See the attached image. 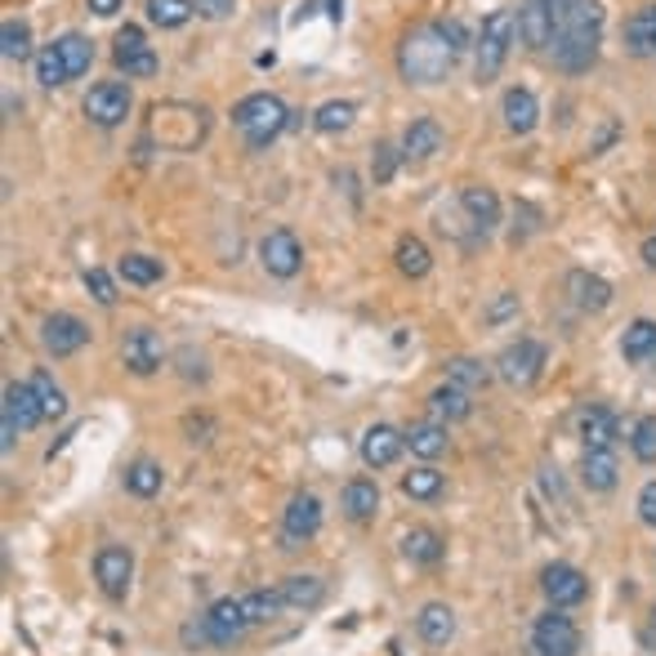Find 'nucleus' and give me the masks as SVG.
Here are the masks:
<instances>
[{
    "label": "nucleus",
    "mask_w": 656,
    "mask_h": 656,
    "mask_svg": "<svg viewBox=\"0 0 656 656\" xmlns=\"http://www.w3.org/2000/svg\"><path fill=\"white\" fill-rule=\"evenodd\" d=\"M0 54H5V63L32 59V27L23 19H5V23H0Z\"/></svg>",
    "instance_id": "72a5a7b5"
},
{
    "label": "nucleus",
    "mask_w": 656,
    "mask_h": 656,
    "mask_svg": "<svg viewBox=\"0 0 656 656\" xmlns=\"http://www.w3.org/2000/svg\"><path fill=\"white\" fill-rule=\"evenodd\" d=\"M500 117H505V130L509 134H532L536 121H540V104L527 85H509L505 99H500Z\"/></svg>",
    "instance_id": "f3484780"
},
{
    "label": "nucleus",
    "mask_w": 656,
    "mask_h": 656,
    "mask_svg": "<svg viewBox=\"0 0 656 656\" xmlns=\"http://www.w3.org/2000/svg\"><path fill=\"white\" fill-rule=\"evenodd\" d=\"M652 647H656V607H652V621H647V634H643Z\"/></svg>",
    "instance_id": "4d7b16f0"
},
{
    "label": "nucleus",
    "mask_w": 656,
    "mask_h": 656,
    "mask_svg": "<svg viewBox=\"0 0 656 656\" xmlns=\"http://www.w3.org/2000/svg\"><path fill=\"white\" fill-rule=\"evenodd\" d=\"M513 40H519V10H491L483 19V32H478V81H496Z\"/></svg>",
    "instance_id": "7ed1b4c3"
},
{
    "label": "nucleus",
    "mask_w": 656,
    "mask_h": 656,
    "mask_svg": "<svg viewBox=\"0 0 656 656\" xmlns=\"http://www.w3.org/2000/svg\"><path fill=\"white\" fill-rule=\"evenodd\" d=\"M202 630H206V643L215 647H232L246 630H251V617H246V603L242 598H219L206 607L202 617Z\"/></svg>",
    "instance_id": "6e6552de"
},
{
    "label": "nucleus",
    "mask_w": 656,
    "mask_h": 656,
    "mask_svg": "<svg viewBox=\"0 0 656 656\" xmlns=\"http://www.w3.org/2000/svg\"><path fill=\"white\" fill-rule=\"evenodd\" d=\"M121 362H125L134 375H153V370H161V362H166L161 336L148 331V326H134V331L121 340Z\"/></svg>",
    "instance_id": "2eb2a0df"
},
{
    "label": "nucleus",
    "mask_w": 656,
    "mask_h": 656,
    "mask_svg": "<svg viewBox=\"0 0 656 656\" xmlns=\"http://www.w3.org/2000/svg\"><path fill=\"white\" fill-rule=\"evenodd\" d=\"M630 451L639 464H656V415H643L630 429Z\"/></svg>",
    "instance_id": "a18cd8bd"
},
{
    "label": "nucleus",
    "mask_w": 656,
    "mask_h": 656,
    "mask_svg": "<svg viewBox=\"0 0 656 656\" xmlns=\"http://www.w3.org/2000/svg\"><path fill=\"white\" fill-rule=\"evenodd\" d=\"M40 340H45V349H50L54 357H72V353H81L89 344V326L76 313H54V317H45Z\"/></svg>",
    "instance_id": "4468645a"
},
{
    "label": "nucleus",
    "mask_w": 656,
    "mask_h": 656,
    "mask_svg": "<svg viewBox=\"0 0 656 656\" xmlns=\"http://www.w3.org/2000/svg\"><path fill=\"white\" fill-rule=\"evenodd\" d=\"M509 313H519V295H513V291H500V300L487 308V321H505Z\"/></svg>",
    "instance_id": "864d4df0"
},
{
    "label": "nucleus",
    "mask_w": 656,
    "mask_h": 656,
    "mask_svg": "<svg viewBox=\"0 0 656 656\" xmlns=\"http://www.w3.org/2000/svg\"><path fill=\"white\" fill-rule=\"evenodd\" d=\"M540 5L549 10V19H554V36H558V27L568 23V19H572V14L585 5V0H540Z\"/></svg>",
    "instance_id": "09e8293b"
},
{
    "label": "nucleus",
    "mask_w": 656,
    "mask_h": 656,
    "mask_svg": "<svg viewBox=\"0 0 656 656\" xmlns=\"http://www.w3.org/2000/svg\"><path fill=\"white\" fill-rule=\"evenodd\" d=\"M621 478V469H617V455L612 451H585L581 455V483L590 491H612Z\"/></svg>",
    "instance_id": "bb28decb"
},
{
    "label": "nucleus",
    "mask_w": 656,
    "mask_h": 656,
    "mask_svg": "<svg viewBox=\"0 0 656 656\" xmlns=\"http://www.w3.org/2000/svg\"><path fill=\"white\" fill-rule=\"evenodd\" d=\"M438 32L455 45V54H464V50H469V32H464V23H460V19H438Z\"/></svg>",
    "instance_id": "3c124183"
},
{
    "label": "nucleus",
    "mask_w": 656,
    "mask_h": 656,
    "mask_svg": "<svg viewBox=\"0 0 656 656\" xmlns=\"http://www.w3.org/2000/svg\"><path fill=\"white\" fill-rule=\"evenodd\" d=\"M36 81H40L45 89H54V85H68V81H72L68 63H63V54H59V45H45V50L36 54Z\"/></svg>",
    "instance_id": "a19ab883"
},
{
    "label": "nucleus",
    "mask_w": 656,
    "mask_h": 656,
    "mask_svg": "<svg viewBox=\"0 0 656 656\" xmlns=\"http://www.w3.org/2000/svg\"><path fill=\"white\" fill-rule=\"evenodd\" d=\"M398 161H402V148H393V144H375L370 179H375V183H389V179L398 174Z\"/></svg>",
    "instance_id": "49530a36"
},
{
    "label": "nucleus",
    "mask_w": 656,
    "mask_h": 656,
    "mask_svg": "<svg viewBox=\"0 0 656 656\" xmlns=\"http://www.w3.org/2000/svg\"><path fill=\"white\" fill-rule=\"evenodd\" d=\"M447 385H460L464 393L487 389V385H491V366L478 362V357H451V362H447Z\"/></svg>",
    "instance_id": "2f4dec72"
},
{
    "label": "nucleus",
    "mask_w": 656,
    "mask_h": 656,
    "mask_svg": "<svg viewBox=\"0 0 656 656\" xmlns=\"http://www.w3.org/2000/svg\"><path fill=\"white\" fill-rule=\"evenodd\" d=\"M27 385L36 389L45 420H63V415H68V393H63V389H59V385H54V380H50V375H45V370H36Z\"/></svg>",
    "instance_id": "58836bf2"
},
{
    "label": "nucleus",
    "mask_w": 656,
    "mask_h": 656,
    "mask_svg": "<svg viewBox=\"0 0 656 656\" xmlns=\"http://www.w3.org/2000/svg\"><path fill=\"white\" fill-rule=\"evenodd\" d=\"M625 50L634 59H656V0L625 19Z\"/></svg>",
    "instance_id": "5701e85b"
},
{
    "label": "nucleus",
    "mask_w": 656,
    "mask_h": 656,
    "mask_svg": "<svg viewBox=\"0 0 656 656\" xmlns=\"http://www.w3.org/2000/svg\"><path fill=\"white\" fill-rule=\"evenodd\" d=\"M340 505L353 523H366V519H375V509H380V487H375V478H353V483H344Z\"/></svg>",
    "instance_id": "a878e982"
},
{
    "label": "nucleus",
    "mask_w": 656,
    "mask_h": 656,
    "mask_svg": "<svg viewBox=\"0 0 656 656\" xmlns=\"http://www.w3.org/2000/svg\"><path fill=\"white\" fill-rule=\"evenodd\" d=\"M161 483H166V474H161V464L157 460H134L130 469H125V487L134 491V496H157L161 491Z\"/></svg>",
    "instance_id": "f704fd0d"
},
{
    "label": "nucleus",
    "mask_w": 656,
    "mask_h": 656,
    "mask_svg": "<svg viewBox=\"0 0 656 656\" xmlns=\"http://www.w3.org/2000/svg\"><path fill=\"white\" fill-rule=\"evenodd\" d=\"M568 295H572L576 308L603 313L607 304H612V281H603L598 272H585V268H572L568 272Z\"/></svg>",
    "instance_id": "412c9836"
},
{
    "label": "nucleus",
    "mask_w": 656,
    "mask_h": 656,
    "mask_svg": "<svg viewBox=\"0 0 656 656\" xmlns=\"http://www.w3.org/2000/svg\"><path fill=\"white\" fill-rule=\"evenodd\" d=\"M621 357H625V362H647V357H656V321H652V317H639V321L625 326Z\"/></svg>",
    "instance_id": "c85d7f7f"
},
{
    "label": "nucleus",
    "mask_w": 656,
    "mask_h": 656,
    "mask_svg": "<svg viewBox=\"0 0 656 656\" xmlns=\"http://www.w3.org/2000/svg\"><path fill=\"white\" fill-rule=\"evenodd\" d=\"M455 45L438 32V23H420L398 45V72L406 85H438L455 68Z\"/></svg>",
    "instance_id": "f257e3e1"
},
{
    "label": "nucleus",
    "mask_w": 656,
    "mask_h": 656,
    "mask_svg": "<svg viewBox=\"0 0 656 656\" xmlns=\"http://www.w3.org/2000/svg\"><path fill=\"white\" fill-rule=\"evenodd\" d=\"M246 603V617H251V625H268L281 607H287V598H281V590H255V594H246L242 598Z\"/></svg>",
    "instance_id": "c03bdc74"
},
{
    "label": "nucleus",
    "mask_w": 656,
    "mask_h": 656,
    "mask_svg": "<svg viewBox=\"0 0 656 656\" xmlns=\"http://www.w3.org/2000/svg\"><path fill=\"white\" fill-rule=\"evenodd\" d=\"M112 63L125 72V76H157V54H153V45L144 36V27H134L125 23L117 32V50H112Z\"/></svg>",
    "instance_id": "1a4fd4ad"
},
{
    "label": "nucleus",
    "mask_w": 656,
    "mask_h": 656,
    "mask_svg": "<svg viewBox=\"0 0 656 656\" xmlns=\"http://www.w3.org/2000/svg\"><path fill=\"white\" fill-rule=\"evenodd\" d=\"M232 125H238L246 134V144L259 153L291 125V112H287V104H281L277 94H246V99L232 108Z\"/></svg>",
    "instance_id": "f03ea898"
},
{
    "label": "nucleus",
    "mask_w": 656,
    "mask_h": 656,
    "mask_svg": "<svg viewBox=\"0 0 656 656\" xmlns=\"http://www.w3.org/2000/svg\"><path fill=\"white\" fill-rule=\"evenodd\" d=\"M40 420H45V411H40L36 389L32 385H5V429H0V447L14 451V438L36 429Z\"/></svg>",
    "instance_id": "423d86ee"
},
{
    "label": "nucleus",
    "mask_w": 656,
    "mask_h": 656,
    "mask_svg": "<svg viewBox=\"0 0 656 656\" xmlns=\"http://www.w3.org/2000/svg\"><path fill=\"white\" fill-rule=\"evenodd\" d=\"M193 5H197L202 19H215V23H219V19H228L232 10H238V0H193Z\"/></svg>",
    "instance_id": "603ef678"
},
{
    "label": "nucleus",
    "mask_w": 656,
    "mask_h": 656,
    "mask_svg": "<svg viewBox=\"0 0 656 656\" xmlns=\"http://www.w3.org/2000/svg\"><path fill=\"white\" fill-rule=\"evenodd\" d=\"M85 291L99 300L104 308H112L117 304V287H112V277L104 272V268H85Z\"/></svg>",
    "instance_id": "de8ad7c7"
},
{
    "label": "nucleus",
    "mask_w": 656,
    "mask_h": 656,
    "mask_svg": "<svg viewBox=\"0 0 656 656\" xmlns=\"http://www.w3.org/2000/svg\"><path fill=\"white\" fill-rule=\"evenodd\" d=\"M281 598H287V607H295V612H313L326 598V585L317 576H287L281 581Z\"/></svg>",
    "instance_id": "473e14b6"
},
{
    "label": "nucleus",
    "mask_w": 656,
    "mask_h": 656,
    "mask_svg": "<svg viewBox=\"0 0 656 656\" xmlns=\"http://www.w3.org/2000/svg\"><path fill=\"white\" fill-rule=\"evenodd\" d=\"M393 259H398V272H402V277H425V272H429V264H434L429 246L420 242V238H402V242H398V251H393Z\"/></svg>",
    "instance_id": "e433bc0d"
},
{
    "label": "nucleus",
    "mask_w": 656,
    "mask_h": 656,
    "mask_svg": "<svg viewBox=\"0 0 656 656\" xmlns=\"http://www.w3.org/2000/svg\"><path fill=\"white\" fill-rule=\"evenodd\" d=\"M429 411L442 425V420H469V415H474V402H469V393L460 385H442V389L429 393Z\"/></svg>",
    "instance_id": "7c9ffc66"
},
{
    "label": "nucleus",
    "mask_w": 656,
    "mask_h": 656,
    "mask_svg": "<svg viewBox=\"0 0 656 656\" xmlns=\"http://www.w3.org/2000/svg\"><path fill=\"white\" fill-rule=\"evenodd\" d=\"M406 447L420 460H438L447 451V425H438V420H420V425L406 429Z\"/></svg>",
    "instance_id": "cd10ccee"
},
{
    "label": "nucleus",
    "mask_w": 656,
    "mask_h": 656,
    "mask_svg": "<svg viewBox=\"0 0 656 656\" xmlns=\"http://www.w3.org/2000/svg\"><path fill=\"white\" fill-rule=\"evenodd\" d=\"M540 590H545L549 607H576V603H585L590 581L581 568H572V562H549L540 572Z\"/></svg>",
    "instance_id": "9b49d317"
},
{
    "label": "nucleus",
    "mask_w": 656,
    "mask_h": 656,
    "mask_svg": "<svg viewBox=\"0 0 656 656\" xmlns=\"http://www.w3.org/2000/svg\"><path fill=\"white\" fill-rule=\"evenodd\" d=\"M130 576H134V554L125 545H104L99 558H94V581H99V590L108 598H125Z\"/></svg>",
    "instance_id": "f8f14e48"
},
{
    "label": "nucleus",
    "mask_w": 656,
    "mask_h": 656,
    "mask_svg": "<svg viewBox=\"0 0 656 656\" xmlns=\"http://www.w3.org/2000/svg\"><path fill=\"white\" fill-rule=\"evenodd\" d=\"M643 264H647V268L656 272V232H652V238L643 242Z\"/></svg>",
    "instance_id": "6e6d98bb"
},
{
    "label": "nucleus",
    "mask_w": 656,
    "mask_h": 656,
    "mask_svg": "<svg viewBox=\"0 0 656 656\" xmlns=\"http://www.w3.org/2000/svg\"><path fill=\"white\" fill-rule=\"evenodd\" d=\"M639 519H643V527H656V478L643 483V491H639Z\"/></svg>",
    "instance_id": "8fccbe9b"
},
{
    "label": "nucleus",
    "mask_w": 656,
    "mask_h": 656,
    "mask_svg": "<svg viewBox=\"0 0 656 656\" xmlns=\"http://www.w3.org/2000/svg\"><path fill=\"white\" fill-rule=\"evenodd\" d=\"M402 447H406V434H398L393 425H370L362 434V460L370 469H389L402 455Z\"/></svg>",
    "instance_id": "4be33fe9"
},
{
    "label": "nucleus",
    "mask_w": 656,
    "mask_h": 656,
    "mask_svg": "<svg viewBox=\"0 0 656 656\" xmlns=\"http://www.w3.org/2000/svg\"><path fill=\"white\" fill-rule=\"evenodd\" d=\"M54 45H59V54H63V63H68L72 81L89 72V63H94V45H89V40H85L81 32H68V36H59Z\"/></svg>",
    "instance_id": "c9c22d12"
},
{
    "label": "nucleus",
    "mask_w": 656,
    "mask_h": 656,
    "mask_svg": "<svg viewBox=\"0 0 656 656\" xmlns=\"http://www.w3.org/2000/svg\"><path fill=\"white\" fill-rule=\"evenodd\" d=\"M442 125L434 117H415L406 130H402V157L406 161H429L434 153H442Z\"/></svg>",
    "instance_id": "aec40b11"
},
{
    "label": "nucleus",
    "mask_w": 656,
    "mask_h": 656,
    "mask_svg": "<svg viewBox=\"0 0 656 656\" xmlns=\"http://www.w3.org/2000/svg\"><path fill=\"white\" fill-rule=\"evenodd\" d=\"M117 272L130 281V287H153V281H161V259H153V255H125L121 264H117Z\"/></svg>",
    "instance_id": "ea45409f"
},
{
    "label": "nucleus",
    "mask_w": 656,
    "mask_h": 656,
    "mask_svg": "<svg viewBox=\"0 0 656 656\" xmlns=\"http://www.w3.org/2000/svg\"><path fill=\"white\" fill-rule=\"evenodd\" d=\"M598 40H603V32H558L554 36V63L572 76L590 72L598 63Z\"/></svg>",
    "instance_id": "9d476101"
},
{
    "label": "nucleus",
    "mask_w": 656,
    "mask_h": 656,
    "mask_svg": "<svg viewBox=\"0 0 656 656\" xmlns=\"http://www.w3.org/2000/svg\"><path fill=\"white\" fill-rule=\"evenodd\" d=\"M415 630H420V639H425L429 647H447L455 639V612L447 603H425V607H420V617H415Z\"/></svg>",
    "instance_id": "b1692460"
},
{
    "label": "nucleus",
    "mask_w": 656,
    "mask_h": 656,
    "mask_svg": "<svg viewBox=\"0 0 656 656\" xmlns=\"http://www.w3.org/2000/svg\"><path fill=\"white\" fill-rule=\"evenodd\" d=\"M519 40L527 45V50H549L554 45V19H549V10L540 5V0H527V5L519 10Z\"/></svg>",
    "instance_id": "393cba45"
},
{
    "label": "nucleus",
    "mask_w": 656,
    "mask_h": 656,
    "mask_svg": "<svg viewBox=\"0 0 656 656\" xmlns=\"http://www.w3.org/2000/svg\"><path fill=\"white\" fill-rule=\"evenodd\" d=\"M353 112H357V104L331 99V104H321V108L313 112V125H317L321 134H336V130H349V125H353Z\"/></svg>",
    "instance_id": "79ce46f5"
},
{
    "label": "nucleus",
    "mask_w": 656,
    "mask_h": 656,
    "mask_svg": "<svg viewBox=\"0 0 656 656\" xmlns=\"http://www.w3.org/2000/svg\"><path fill=\"white\" fill-rule=\"evenodd\" d=\"M130 104H134V94H130L125 81H99L85 94V117L94 125H104V130H117L130 117Z\"/></svg>",
    "instance_id": "0eeeda50"
},
{
    "label": "nucleus",
    "mask_w": 656,
    "mask_h": 656,
    "mask_svg": "<svg viewBox=\"0 0 656 656\" xmlns=\"http://www.w3.org/2000/svg\"><path fill=\"white\" fill-rule=\"evenodd\" d=\"M460 210H464L469 228H474V238H487V232H496V223H500V197L491 193V187H483V183L464 187Z\"/></svg>",
    "instance_id": "dca6fc26"
},
{
    "label": "nucleus",
    "mask_w": 656,
    "mask_h": 656,
    "mask_svg": "<svg viewBox=\"0 0 656 656\" xmlns=\"http://www.w3.org/2000/svg\"><path fill=\"white\" fill-rule=\"evenodd\" d=\"M527 647H532V656H576L581 652V630L562 607H549L545 617H536Z\"/></svg>",
    "instance_id": "20e7f679"
},
{
    "label": "nucleus",
    "mask_w": 656,
    "mask_h": 656,
    "mask_svg": "<svg viewBox=\"0 0 656 656\" xmlns=\"http://www.w3.org/2000/svg\"><path fill=\"white\" fill-rule=\"evenodd\" d=\"M317 527H321V500L313 491L291 496L287 513H281V532H287V540H308V536H317Z\"/></svg>",
    "instance_id": "6ab92c4d"
},
{
    "label": "nucleus",
    "mask_w": 656,
    "mask_h": 656,
    "mask_svg": "<svg viewBox=\"0 0 656 656\" xmlns=\"http://www.w3.org/2000/svg\"><path fill=\"white\" fill-rule=\"evenodd\" d=\"M402 549H406L411 562H420V568H434V562H442V554H447L442 536L429 532V527H411V532L402 536Z\"/></svg>",
    "instance_id": "c756f323"
},
{
    "label": "nucleus",
    "mask_w": 656,
    "mask_h": 656,
    "mask_svg": "<svg viewBox=\"0 0 656 656\" xmlns=\"http://www.w3.org/2000/svg\"><path fill=\"white\" fill-rule=\"evenodd\" d=\"M442 474H438V469L434 464H420V469H411V474L402 478V491L411 496V500H438L442 496Z\"/></svg>",
    "instance_id": "4c0bfd02"
},
{
    "label": "nucleus",
    "mask_w": 656,
    "mask_h": 656,
    "mask_svg": "<svg viewBox=\"0 0 656 656\" xmlns=\"http://www.w3.org/2000/svg\"><path fill=\"white\" fill-rule=\"evenodd\" d=\"M540 370H545V344H540V340H519V344H509V349L496 357V375H500L509 389L536 385Z\"/></svg>",
    "instance_id": "39448f33"
},
{
    "label": "nucleus",
    "mask_w": 656,
    "mask_h": 656,
    "mask_svg": "<svg viewBox=\"0 0 656 656\" xmlns=\"http://www.w3.org/2000/svg\"><path fill=\"white\" fill-rule=\"evenodd\" d=\"M193 14H197L193 0H148V19L157 27H183Z\"/></svg>",
    "instance_id": "37998d69"
},
{
    "label": "nucleus",
    "mask_w": 656,
    "mask_h": 656,
    "mask_svg": "<svg viewBox=\"0 0 656 656\" xmlns=\"http://www.w3.org/2000/svg\"><path fill=\"white\" fill-rule=\"evenodd\" d=\"M576 429H581L585 451H612V447H617V438H621L617 415L607 411V406H585V411L576 415Z\"/></svg>",
    "instance_id": "a211bd4d"
},
{
    "label": "nucleus",
    "mask_w": 656,
    "mask_h": 656,
    "mask_svg": "<svg viewBox=\"0 0 656 656\" xmlns=\"http://www.w3.org/2000/svg\"><path fill=\"white\" fill-rule=\"evenodd\" d=\"M85 5H89L94 14H99V19H112V14L121 10V0H85Z\"/></svg>",
    "instance_id": "5fc2aeb1"
},
{
    "label": "nucleus",
    "mask_w": 656,
    "mask_h": 656,
    "mask_svg": "<svg viewBox=\"0 0 656 656\" xmlns=\"http://www.w3.org/2000/svg\"><path fill=\"white\" fill-rule=\"evenodd\" d=\"M259 264L272 272V277H295L300 264H304V251H300V238L291 228H272L268 238L259 242Z\"/></svg>",
    "instance_id": "ddd939ff"
}]
</instances>
